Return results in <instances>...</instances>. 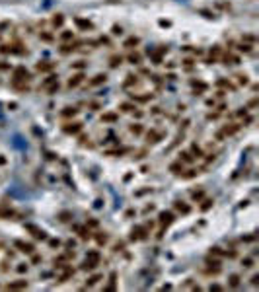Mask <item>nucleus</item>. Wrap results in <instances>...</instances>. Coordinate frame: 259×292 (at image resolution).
I'll return each instance as SVG.
<instances>
[{
  "label": "nucleus",
  "instance_id": "1",
  "mask_svg": "<svg viewBox=\"0 0 259 292\" xmlns=\"http://www.w3.org/2000/svg\"><path fill=\"white\" fill-rule=\"evenodd\" d=\"M82 80H84V76H82V74H76V76H72L70 80H68V88H76V86L80 84Z\"/></svg>",
  "mask_w": 259,
  "mask_h": 292
},
{
  "label": "nucleus",
  "instance_id": "2",
  "mask_svg": "<svg viewBox=\"0 0 259 292\" xmlns=\"http://www.w3.org/2000/svg\"><path fill=\"white\" fill-rule=\"evenodd\" d=\"M16 247H19V251L33 253V246H31V243H22V241H16Z\"/></svg>",
  "mask_w": 259,
  "mask_h": 292
},
{
  "label": "nucleus",
  "instance_id": "3",
  "mask_svg": "<svg viewBox=\"0 0 259 292\" xmlns=\"http://www.w3.org/2000/svg\"><path fill=\"white\" fill-rule=\"evenodd\" d=\"M172 220H174V214L172 212H162L160 214V222H162V224H169Z\"/></svg>",
  "mask_w": 259,
  "mask_h": 292
},
{
  "label": "nucleus",
  "instance_id": "4",
  "mask_svg": "<svg viewBox=\"0 0 259 292\" xmlns=\"http://www.w3.org/2000/svg\"><path fill=\"white\" fill-rule=\"evenodd\" d=\"M105 74H97V76H94V80L90 82V86H97V84H101V82H105Z\"/></svg>",
  "mask_w": 259,
  "mask_h": 292
},
{
  "label": "nucleus",
  "instance_id": "5",
  "mask_svg": "<svg viewBox=\"0 0 259 292\" xmlns=\"http://www.w3.org/2000/svg\"><path fill=\"white\" fill-rule=\"evenodd\" d=\"M70 125H72V127H65L66 132H78V130L82 129V125H80V123H70Z\"/></svg>",
  "mask_w": 259,
  "mask_h": 292
},
{
  "label": "nucleus",
  "instance_id": "6",
  "mask_svg": "<svg viewBox=\"0 0 259 292\" xmlns=\"http://www.w3.org/2000/svg\"><path fill=\"white\" fill-rule=\"evenodd\" d=\"M160 136H162V135H158L156 130H152V132H148V142H152V144L158 142V138H160Z\"/></svg>",
  "mask_w": 259,
  "mask_h": 292
},
{
  "label": "nucleus",
  "instance_id": "7",
  "mask_svg": "<svg viewBox=\"0 0 259 292\" xmlns=\"http://www.w3.org/2000/svg\"><path fill=\"white\" fill-rule=\"evenodd\" d=\"M53 66H55L53 62H45V65H41V62H39V65H37V70H51Z\"/></svg>",
  "mask_w": 259,
  "mask_h": 292
},
{
  "label": "nucleus",
  "instance_id": "8",
  "mask_svg": "<svg viewBox=\"0 0 259 292\" xmlns=\"http://www.w3.org/2000/svg\"><path fill=\"white\" fill-rule=\"evenodd\" d=\"M74 117V115H76V109H74V107H66V109L65 111H62V117Z\"/></svg>",
  "mask_w": 259,
  "mask_h": 292
},
{
  "label": "nucleus",
  "instance_id": "9",
  "mask_svg": "<svg viewBox=\"0 0 259 292\" xmlns=\"http://www.w3.org/2000/svg\"><path fill=\"white\" fill-rule=\"evenodd\" d=\"M133 45H138V39H136V37L127 39V43H125V47H129V49H133Z\"/></svg>",
  "mask_w": 259,
  "mask_h": 292
},
{
  "label": "nucleus",
  "instance_id": "10",
  "mask_svg": "<svg viewBox=\"0 0 259 292\" xmlns=\"http://www.w3.org/2000/svg\"><path fill=\"white\" fill-rule=\"evenodd\" d=\"M62 19H65V18H62L60 14H57V16L53 18V26H62Z\"/></svg>",
  "mask_w": 259,
  "mask_h": 292
},
{
  "label": "nucleus",
  "instance_id": "11",
  "mask_svg": "<svg viewBox=\"0 0 259 292\" xmlns=\"http://www.w3.org/2000/svg\"><path fill=\"white\" fill-rule=\"evenodd\" d=\"M140 130H142V127H140V125H138V123H136V125H133V127H131V132H135V135H140Z\"/></svg>",
  "mask_w": 259,
  "mask_h": 292
},
{
  "label": "nucleus",
  "instance_id": "12",
  "mask_svg": "<svg viewBox=\"0 0 259 292\" xmlns=\"http://www.w3.org/2000/svg\"><path fill=\"white\" fill-rule=\"evenodd\" d=\"M121 60H123L121 57H113V58H111V66H113V68H115V66H119V65H121Z\"/></svg>",
  "mask_w": 259,
  "mask_h": 292
},
{
  "label": "nucleus",
  "instance_id": "13",
  "mask_svg": "<svg viewBox=\"0 0 259 292\" xmlns=\"http://www.w3.org/2000/svg\"><path fill=\"white\" fill-rule=\"evenodd\" d=\"M27 282L26 280H19V282H14V284H10V288H24Z\"/></svg>",
  "mask_w": 259,
  "mask_h": 292
},
{
  "label": "nucleus",
  "instance_id": "14",
  "mask_svg": "<svg viewBox=\"0 0 259 292\" xmlns=\"http://www.w3.org/2000/svg\"><path fill=\"white\" fill-rule=\"evenodd\" d=\"M115 119H117V115H113V113H107V115L101 117V121H115Z\"/></svg>",
  "mask_w": 259,
  "mask_h": 292
},
{
  "label": "nucleus",
  "instance_id": "15",
  "mask_svg": "<svg viewBox=\"0 0 259 292\" xmlns=\"http://www.w3.org/2000/svg\"><path fill=\"white\" fill-rule=\"evenodd\" d=\"M78 26L88 27V29H90V27H92V24H90V22H84V19H78Z\"/></svg>",
  "mask_w": 259,
  "mask_h": 292
},
{
  "label": "nucleus",
  "instance_id": "16",
  "mask_svg": "<svg viewBox=\"0 0 259 292\" xmlns=\"http://www.w3.org/2000/svg\"><path fill=\"white\" fill-rule=\"evenodd\" d=\"M121 109H123L125 113H129V111H133V105H129V103H123V105H121Z\"/></svg>",
  "mask_w": 259,
  "mask_h": 292
},
{
  "label": "nucleus",
  "instance_id": "17",
  "mask_svg": "<svg viewBox=\"0 0 259 292\" xmlns=\"http://www.w3.org/2000/svg\"><path fill=\"white\" fill-rule=\"evenodd\" d=\"M238 282H240V279H238V277L234 275L232 279H230V284H232V286H238Z\"/></svg>",
  "mask_w": 259,
  "mask_h": 292
},
{
  "label": "nucleus",
  "instance_id": "18",
  "mask_svg": "<svg viewBox=\"0 0 259 292\" xmlns=\"http://www.w3.org/2000/svg\"><path fill=\"white\" fill-rule=\"evenodd\" d=\"M138 60H140L138 55H133V57H131V62H133V65H138Z\"/></svg>",
  "mask_w": 259,
  "mask_h": 292
},
{
  "label": "nucleus",
  "instance_id": "19",
  "mask_svg": "<svg viewBox=\"0 0 259 292\" xmlns=\"http://www.w3.org/2000/svg\"><path fill=\"white\" fill-rule=\"evenodd\" d=\"M97 280H99V277H97V275H96V277H92V279L88 280V284H96Z\"/></svg>",
  "mask_w": 259,
  "mask_h": 292
},
{
  "label": "nucleus",
  "instance_id": "20",
  "mask_svg": "<svg viewBox=\"0 0 259 292\" xmlns=\"http://www.w3.org/2000/svg\"><path fill=\"white\" fill-rule=\"evenodd\" d=\"M240 51H246V53H249V51H251V47H249V45H240Z\"/></svg>",
  "mask_w": 259,
  "mask_h": 292
},
{
  "label": "nucleus",
  "instance_id": "21",
  "mask_svg": "<svg viewBox=\"0 0 259 292\" xmlns=\"http://www.w3.org/2000/svg\"><path fill=\"white\" fill-rule=\"evenodd\" d=\"M70 37H72L70 31H65V33H62V39H70Z\"/></svg>",
  "mask_w": 259,
  "mask_h": 292
},
{
  "label": "nucleus",
  "instance_id": "22",
  "mask_svg": "<svg viewBox=\"0 0 259 292\" xmlns=\"http://www.w3.org/2000/svg\"><path fill=\"white\" fill-rule=\"evenodd\" d=\"M82 66H84V62H82V60H78V62L72 66V68H82Z\"/></svg>",
  "mask_w": 259,
  "mask_h": 292
},
{
  "label": "nucleus",
  "instance_id": "23",
  "mask_svg": "<svg viewBox=\"0 0 259 292\" xmlns=\"http://www.w3.org/2000/svg\"><path fill=\"white\" fill-rule=\"evenodd\" d=\"M183 160H185V162H191V158H189V154H187V152H183Z\"/></svg>",
  "mask_w": 259,
  "mask_h": 292
},
{
  "label": "nucleus",
  "instance_id": "24",
  "mask_svg": "<svg viewBox=\"0 0 259 292\" xmlns=\"http://www.w3.org/2000/svg\"><path fill=\"white\" fill-rule=\"evenodd\" d=\"M177 169H179V164H174V166H172V171H175V173H177Z\"/></svg>",
  "mask_w": 259,
  "mask_h": 292
},
{
  "label": "nucleus",
  "instance_id": "25",
  "mask_svg": "<svg viewBox=\"0 0 259 292\" xmlns=\"http://www.w3.org/2000/svg\"><path fill=\"white\" fill-rule=\"evenodd\" d=\"M244 267H251V259H246V261H244Z\"/></svg>",
  "mask_w": 259,
  "mask_h": 292
}]
</instances>
